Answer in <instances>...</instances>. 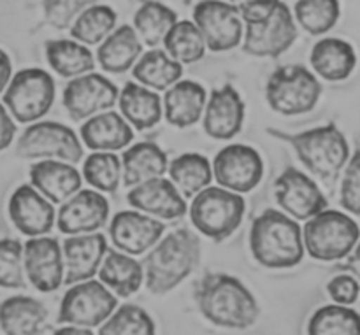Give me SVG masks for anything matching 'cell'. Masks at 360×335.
<instances>
[{"instance_id":"cell-1","label":"cell","mask_w":360,"mask_h":335,"mask_svg":"<svg viewBox=\"0 0 360 335\" xmlns=\"http://www.w3.org/2000/svg\"><path fill=\"white\" fill-rule=\"evenodd\" d=\"M200 313L211 323L225 329H248L257 322L259 306L248 288L225 274H210L195 291Z\"/></svg>"},{"instance_id":"cell-2","label":"cell","mask_w":360,"mask_h":335,"mask_svg":"<svg viewBox=\"0 0 360 335\" xmlns=\"http://www.w3.org/2000/svg\"><path fill=\"white\" fill-rule=\"evenodd\" d=\"M250 248L257 262L269 269H288L304 256L302 230L290 216L267 209L252 225Z\"/></svg>"},{"instance_id":"cell-3","label":"cell","mask_w":360,"mask_h":335,"mask_svg":"<svg viewBox=\"0 0 360 335\" xmlns=\"http://www.w3.org/2000/svg\"><path fill=\"white\" fill-rule=\"evenodd\" d=\"M200 258V242L190 230H174L162 239L146 258V284L162 295L185 281Z\"/></svg>"},{"instance_id":"cell-4","label":"cell","mask_w":360,"mask_h":335,"mask_svg":"<svg viewBox=\"0 0 360 335\" xmlns=\"http://www.w3.org/2000/svg\"><path fill=\"white\" fill-rule=\"evenodd\" d=\"M290 143L308 171L327 183L338 178L350 155L347 139L334 125L299 133L290 137Z\"/></svg>"},{"instance_id":"cell-5","label":"cell","mask_w":360,"mask_h":335,"mask_svg":"<svg viewBox=\"0 0 360 335\" xmlns=\"http://www.w3.org/2000/svg\"><path fill=\"white\" fill-rule=\"evenodd\" d=\"M359 237L357 223L340 211H322L308 220L302 232L306 251L323 262L345 258L355 248Z\"/></svg>"},{"instance_id":"cell-6","label":"cell","mask_w":360,"mask_h":335,"mask_svg":"<svg viewBox=\"0 0 360 335\" xmlns=\"http://www.w3.org/2000/svg\"><path fill=\"white\" fill-rule=\"evenodd\" d=\"M193 225L200 234L214 241L231 237L245 216V200L227 188L207 186L197 193L190 209Z\"/></svg>"},{"instance_id":"cell-7","label":"cell","mask_w":360,"mask_h":335,"mask_svg":"<svg viewBox=\"0 0 360 335\" xmlns=\"http://www.w3.org/2000/svg\"><path fill=\"white\" fill-rule=\"evenodd\" d=\"M322 95V84L302 65H287L271 76L266 97L271 107L285 116L309 112Z\"/></svg>"},{"instance_id":"cell-8","label":"cell","mask_w":360,"mask_h":335,"mask_svg":"<svg viewBox=\"0 0 360 335\" xmlns=\"http://www.w3.org/2000/svg\"><path fill=\"white\" fill-rule=\"evenodd\" d=\"M55 81L42 69H23L11 79L4 104L16 121L34 123L55 102Z\"/></svg>"},{"instance_id":"cell-9","label":"cell","mask_w":360,"mask_h":335,"mask_svg":"<svg viewBox=\"0 0 360 335\" xmlns=\"http://www.w3.org/2000/svg\"><path fill=\"white\" fill-rule=\"evenodd\" d=\"M21 158H46L77 164L83 160V146L69 126L55 121L34 123L21 133L16 144Z\"/></svg>"},{"instance_id":"cell-10","label":"cell","mask_w":360,"mask_h":335,"mask_svg":"<svg viewBox=\"0 0 360 335\" xmlns=\"http://www.w3.org/2000/svg\"><path fill=\"white\" fill-rule=\"evenodd\" d=\"M116 311V297L102 281H83L70 288L60 304L58 323L74 327L102 325Z\"/></svg>"},{"instance_id":"cell-11","label":"cell","mask_w":360,"mask_h":335,"mask_svg":"<svg viewBox=\"0 0 360 335\" xmlns=\"http://www.w3.org/2000/svg\"><path fill=\"white\" fill-rule=\"evenodd\" d=\"M193 23L211 51H229L239 46L245 27L238 6L227 0H200L193 7Z\"/></svg>"},{"instance_id":"cell-12","label":"cell","mask_w":360,"mask_h":335,"mask_svg":"<svg viewBox=\"0 0 360 335\" xmlns=\"http://www.w3.org/2000/svg\"><path fill=\"white\" fill-rule=\"evenodd\" d=\"M214 176L221 188L236 193L252 192L264 176V162L259 151L245 144H231L217 155Z\"/></svg>"},{"instance_id":"cell-13","label":"cell","mask_w":360,"mask_h":335,"mask_svg":"<svg viewBox=\"0 0 360 335\" xmlns=\"http://www.w3.org/2000/svg\"><path fill=\"white\" fill-rule=\"evenodd\" d=\"M118 100V88L101 74L74 77L63 91V105L74 121L88 119L108 111Z\"/></svg>"},{"instance_id":"cell-14","label":"cell","mask_w":360,"mask_h":335,"mask_svg":"<svg viewBox=\"0 0 360 335\" xmlns=\"http://www.w3.org/2000/svg\"><path fill=\"white\" fill-rule=\"evenodd\" d=\"M287 4L281 2L276 13L259 25H246L243 48L253 56H280L297 39V25Z\"/></svg>"},{"instance_id":"cell-15","label":"cell","mask_w":360,"mask_h":335,"mask_svg":"<svg viewBox=\"0 0 360 335\" xmlns=\"http://www.w3.org/2000/svg\"><path fill=\"white\" fill-rule=\"evenodd\" d=\"M25 272L39 291H56L65 281V262L53 237H32L25 244Z\"/></svg>"},{"instance_id":"cell-16","label":"cell","mask_w":360,"mask_h":335,"mask_svg":"<svg viewBox=\"0 0 360 335\" xmlns=\"http://www.w3.org/2000/svg\"><path fill=\"white\" fill-rule=\"evenodd\" d=\"M274 195L281 209L297 220H311L327 206L319 185L297 169H287L276 179Z\"/></svg>"},{"instance_id":"cell-17","label":"cell","mask_w":360,"mask_h":335,"mask_svg":"<svg viewBox=\"0 0 360 335\" xmlns=\"http://www.w3.org/2000/svg\"><path fill=\"white\" fill-rule=\"evenodd\" d=\"M109 220V202L94 190H79L60 207L56 223L62 234H94Z\"/></svg>"},{"instance_id":"cell-18","label":"cell","mask_w":360,"mask_h":335,"mask_svg":"<svg viewBox=\"0 0 360 335\" xmlns=\"http://www.w3.org/2000/svg\"><path fill=\"white\" fill-rule=\"evenodd\" d=\"M165 225L139 211H122L109 225V235L118 249L127 255H143L160 241Z\"/></svg>"},{"instance_id":"cell-19","label":"cell","mask_w":360,"mask_h":335,"mask_svg":"<svg viewBox=\"0 0 360 335\" xmlns=\"http://www.w3.org/2000/svg\"><path fill=\"white\" fill-rule=\"evenodd\" d=\"M9 216L23 235L42 237L55 225V207L34 186L21 185L9 200Z\"/></svg>"},{"instance_id":"cell-20","label":"cell","mask_w":360,"mask_h":335,"mask_svg":"<svg viewBox=\"0 0 360 335\" xmlns=\"http://www.w3.org/2000/svg\"><path fill=\"white\" fill-rule=\"evenodd\" d=\"M108 255V241L102 234L72 235L63 244L67 284H77L91 280L101 269Z\"/></svg>"},{"instance_id":"cell-21","label":"cell","mask_w":360,"mask_h":335,"mask_svg":"<svg viewBox=\"0 0 360 335\" xmlns=\"http://www.w3.org/2000/svg\"><path fill=\"white\" fill-rule=\"evenodd\" d=\"M127 200L136 209L162 220H176L186 213V202L178 186L164 178H155L137 185Z\"/></svg>"},{"instance_id":"cell-22","label":"cell","mask_w":360,"mask_h":335,"mask_svg":"<svg viewBox=\"0 0 360 335\" xmlns=\"http://www.w3.org/2000/svg\"><path fill=\"white\" fill-rule=\"evenodd\" d=\"M245 119V104L234 86L225 84L211 93L204 112V130L210 137L229 140L241 132Z\"/></svg>"},{"instance_id":"cell-23","label":"cell","mask_w":360,"mask_h":335,"mask_svg":"<svg viewBox=\"0 0 360 335\" xmlns=\"http://www.w3.org/2000/svg\"><path fill=\"white\" fill-rule=\"evenodd\" d=\"M30 181L53 204H62L81 190V174L62 160H42L30 169Z\"/></svg>"},{"instance_id":"cell-24","label":"cell","mask_w":360,"mask_h":335,"mask_svg":"<svg viewBox=\"0 0 360 335\" xmlns=\"http://www.w3.org/2000/svg\"><path fill=\"white\" fill-rule=\"evenodd\" d=\"M81 139L94 151H118L129 146L134 132L129 121L118 112H101L81 126Z\"/></svg>"},{"instance_id":"cell-25","label":"cell","mask_w":360,"mask_h":335,"mask_svg":"<svg viewBox=\"0 0 360 335\" xmlns=\"http://www.w3.org/2000/svg\"><path fill=\"white\" fill-rule=\"evenodd\" d=\"M206 90L193 81H178L164 97V112L167 121L178 129L195 125L206 107Z\"/></svg>"},{"instance_id":"cell-26","label":"cell","mask_w":360,"mask_h":335,"mask_svg":"<svg viewBox=\"0 0 360 335\" xmlns=\"http://www.w3.org/2000/svg\"><path fill=\"white\" fill-rule=\"evenodd\" d=\"M48 311L37 298L16 295L0 304V329L6 335H39Z\"/></svg>"},{"instance_id":"cell-27","label":"cell","mask_w":360,"mask_h":335,"mask_svg":"<svg viewBox=\"0 0 360 335\" xmlns=\"http://www.w3.org/2000/svg\"><path fill=\"white\" fill-rule=\"evenodd\" d=\"M143 53L141 37L136 28L123 25L98 46L97 60L105 72L122 74L137 63Z\"/></svg>"},{"instance_id":"cell-28","label":"cell","mask_w":360,"mask_h":335,"mask_svg":"<svg viewBox=\"0 0 360 335\" xmlns=\"http://www.w3.org/2000/svg\"><path fill=\"white\" fill-rule=\"evenodd\" d=\"M357 55L350 42L329 37L316 42L311 49V65L327 81H343L354 72Z\"/></svg>"},{"instance_id":"cell-29","label":"cell","mask_w":360,"mask_h":335,"mask_svg":"<svg viewBox=\"0 0 360 335\" xmlns=\"http://www.w3.org/2000/svg\"><path fill=\"white\" fill-rule=\"evenodd\" d=\"M123 183L125 186H137L150 179L162 178L167 169V157L153 143L134 144L122 158Z\"/></svg>"},{"instance_id":"cell-30","label":"cell","mask_w":360,"mask_h":335,"mask_svg":"<svg viewBox=\"0 0 360 335\" xmlns=\"http://www.w3.org/2000/svg\"><path fill=\"white\" fill-rule=\"evenodd\" d=\"M120 109L123 118L139 130L151 129L162 118L160 97L143 84H125L120 95Z\"/></svg>"},{"instance_id":"cell-31","label":"cell","mask_w":360,"mask_h":335,"mask_svg":"<svg viewBox=\"0 0 360 335\" xmlns=\"http://www.w3.org/2000/svg\"><path fill=\"white\" fill-rule=\"evenodd\" d=\"M181 76L183 63L162 49L144 53L134 65V77L151 90H169L172 84L181 81Z\"/></svg>"},{"instance_id":"cell-32","label":"cell","mask_w":360,"mask_h":335,"mask_svg":"<svg viewBox=\"0 0 360 335\" xmlns=\"http://www.w3.org/2000/svg\"><path fill=\"white\" fill-rule=\"evenodd\" d=\"M46 58L56 74L63 77H79L95 69V58L84 44L69 39L46 42Z\"/></svg>"},{"instance_id":"cell-33","label":"cell","mask_w":360,"mask_h":335,"mask_svg":"<svg viewBox=\"0 0 360 335\" xmlns=\"http://www.w3.org/2000/svg\"><path fill=\"white\" fill-rule=\"evenodd\" d=\"M98 277L118 297H130L143 283V267L127 253L109 251L98 269Z\"/></svg>"},{"instance_id":"cell-34","label":"cell","mask_w":360,"mask_h":335,"mask_svg":"<svg viewBox=\"0 0 360 335\" xmlns=\"http://www.w3.org/2000/svg\"><path fill=\"white\" fill-rule=\"evenodd\" d=\"M169 174L183 197H195L210 186L213 167L202 155L185 153L169 165Z\"/></svg>"},{"instance_id":"cell-35","label":"cell","mask_w":360,"mask_h":335,"mask_svg":"<svg viewBox=\"0 0 360 335\" xmlns=\"http://www.w3.org/2000/svg\"><path fill=\"white\" fill-rule=\"evenodd\" d=\"M176 23H178V16L174 11L157 0L143 4L134 16V28L139 34L141 41L151 48L164 42Z\"/></svg>"},{"instance_id":"cell-36","label":"cell","mask_w":360,"mask_h":335,"mask_svg":"<svg viewBox=\"0 0 360 335\" xmlns=\"http://www.w3.org/2000/svg\"><path fill=\"white\" fill-rule=\"evenodd\" d=\"M116 20L118 16L115 9L104 4H95L74 21L70 35L84 46L102 44L115 32Z\"/></svg>"},{"instance_id":"cell-37","label":"cell","mask_w":360,"mask_h":335,"mask_svg":"<svg viewBox=\"0 0 360 335\" xmlns=\"http://www.w3.org/2000/svg\"><path fill=\"white\" fill-rule=\"evenodd\" d=\"M165 51L179 63H193L206 55V41L193 21H178L164 39Z\"/></svg>"},{"instance_id":"cell-38","label":"cell","mask_w":360,"mask_h":335,"mask_svg":"<svg viewBox=\"0 0 360 335\" xmlns=\"http://www.w3.org/2000/svg\"><path fill=\"white\" fill-rule=\"evenodd\" d=\"M308 335H360V315L347 306H326L309 320Z\"/></svg>"},{"instance_id":"cell-39","label":"cell","mask_w":360,"mask_h":335,"mask_svg":"<svg viewBox=\"0 0 360 335\" xmlns=\"http://www.w3.org/2000/svg\"><path fill=\"white\" fill-rule=\"evenodd\" d=\"M340 0H297L294 16L306 32L322 35L340 20Z\"/></svg>"},{"instance_id":"cell-40","label":"cell","mask_w":360,"mask_h":335,"mask_svg":"<svg viewBox=\"0 0 360 335\" xmlns=\"http://www.w3.org/2000/svg\"><path fill=\"white\" fill-rule=\"evenodd\" d=\"M83 178L88 185L105 193H115L123 178L122 162L109 151H95L84 160Z\"/></svg>"},{"instance_id":"cell-41","label":"cell","mask_w":360,"mask_h":335,"mask_svg":"<svg viewBox=\"0 0 360 335\" xmlns=\"http://www.w3.org/2000/svg\"><path fill=\"white\" fill-rule=\"evenodd\" d=\"M98 335H155V323L143 308L127 304L104 322Z\"/></svg>"},{"instance_id":"cell-42","label":"cell","mask_w":360,"mask_h":335,"mask_svg":"<svg viewBox=\"0 0 360 335\" xmlns=\"http://www.w3.org/2000/svg\"><path fill=\"white\" fill-rule=\"evenodd\" d=\"M25 246L16 239H0V287H25Z\"/></svg>"},{"instance_id":"cell-43","label":"cell","mask_w":360,"mask_h":335,"mask_svg":"<svg viewBox=\"0 0 360 335\" xmlns=\"http://www.w3.org/2000/svg\"><path fill=\"white\" fill-rule=\"evenodd\" d=\"M97 0H42L44 18L56 30H65L88 9L95 6Z\"/></svg>"},{"instance_id":"cell-44","label":"cell","mask_w":360,"mask_h":335,"mask_svg":"<svg viewBox=\"0 0 360 335\" xmlns=\"http://www.w3.org/2000/svg\"><path fill=\"white\" fill-rule=\"evenodd\" d=\"M341 204L347 211L360 214V150L352 157L341 185Z\"/></svg>"},{"instance_id":"cell-45","label":"cell","mask_w":360,"mask_h":335,"mask_svg":"<svg viewBox=\"0 0 360 335\" xmlns=\"http://www.w3.org/2000/svg\"><path fill=\"white\" fill-rule=\"evenodd\" d=\"M239 14L246 25H259L269 20L280 7V0H236Z\"/></svg>"},{"instance_id":"cell-46","label":"cell","mask_w":360,"mask_h":335,"mask_svg":"<svg viewBox=\"0 0 360 335\" xmlns=\"http://www.w3.org/2000/svg\"><path fill=\"white\" fill-rule=\"evenodd\" d=\"M359 283L352 276H338L327 287V291L336 304L352 306L359 297Z\"/></svg>"},{"instance_id":"cell-47","label":"cell","mask_w":360,"mask_h":335,"mask_svg":"<svg viewBox=\"0 0 360 335\" xmlns=\"http://www.w3.org/2000/svg\"><path fill=\"white\" fill-rule=\"evenodd\" d=\"M16 136V125L13 121V116L7 111L6 105L0 104V151L7 150Z\"/></svg>"},{"instance_id":"cell-48","label":"cell","mask_w":360,"mask_h":335,"mask_svg":"<svg viewBox=\"0 0 360 335\" xmlns=\"http://www.w3.org/2000/svg\"><path fill=\"white\" fill-rule=\"evenodd\" d=\"M11 74H13V65H11L9 56L0 49V93L6 90V86H9Z\"/></svg>"},{"instance_id":"cell-49","label":"cell","mask_w":360,"mask_h":335,"mask_svg":"<svg viewBox=\"0 0 360 335\" xmlns=\"http://www.w3.org/2000/svg\"><path fill=\"white\" fill-rule=\"evenodd\" d=\"M347 267L360 280V244L357 246V249H355V251H354V255H352L350 258H348Z\"/></svg>"},{"instance_id":"cell-50","label":"cell","mask_w":360,"mask_h":335,"mask_svg":"<svg viewBox=\"0 0 360 335\" xmlns=\"http://www.w3.org/2000/svg\"><path fill=\"white\" fill-rule=\"evenodd\" d=\"M53 335H94L88 329L84 327H65V329H60L58 332H55Z\"/></svg>"},{"instance_id":"cell-51","label":"cell","mask_w":360,"mask_h":335,"mask_svg":"<svg viewBox=\"0 0 360 335\" xmlns=\"http://www.w3.org/2000/svg\"><path fill=\"white\" fill-rule=\"evenodd\" d=\"M227 2H236V0H227Z\"/></svg>"}]
</instances>
